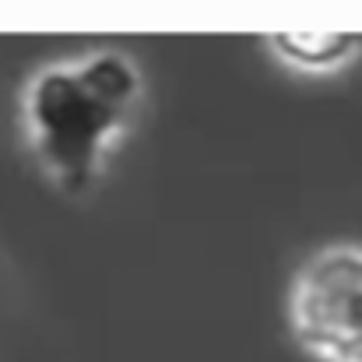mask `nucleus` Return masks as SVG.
Segmentation results:
<instances>
[{"instance_id": "1", "label": "nucleus", "mask_w": 362, "mask_h": 362, "mask_svg": "<svg viewBox=\"0 0 362 362\" xmlns=\"http://www.w3.org/2000/svg\"><path fill=\"white\" fill-rule=\"evenodd\" d=\"M141 103L144 74L113 46L39 67L21 95V127L42 176L71 197L92 190Z\"/></svg>"}, {"instance_id": "2", "label": "nucleus", "mask_w": 362, "mask_h": 362, "mask_svg": "<svg viewBox=\"0 0 362 362\" xmlns=\"http://www.w3.org/2000/svg\"><path fill=\"white\" fill-rule=\"evenodd\" d=\"M288 327L310 359L362 362V246H324L296 271Z\"/></svg>"}, {"instance_id": "3", "label": "nucleus", "mask_w": 362, "mask_h": 362, "mask_svg": "<svg viewBox=\"0 0 362 362\" xmlns=\"http://www.w3.org/2000/svg\"><path fill=\"white\" fill-rule=\"evenodd\" d=\"M267 46L285 67L306 74H331L359 57L362 39L345 32H278L267 39Z\"/></svg>"}]
</instances>
